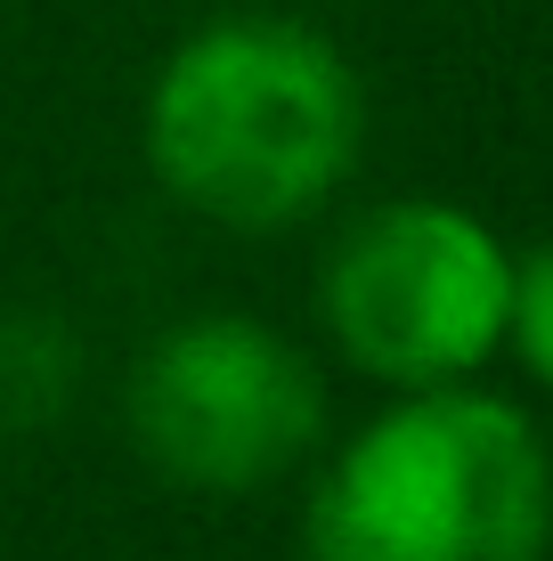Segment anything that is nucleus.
I'll return each instance as SVG.
<instances>
[{"label": "nucleus", "mask_w": 553, "mask_h": 561, "mask_svg": "<svg viewBox=\"0 0 553 561\" xmlns=\"http://www.w3.org/2000/svg\"><path fill=\"white\" fill-rule=\"evenodd\" d=\"M358 82L301 25H212L147 90L155 180L204 220L285 228L358 163Z\"/></svg>", "instance_id": "f257e3e1"}, {"label": "nucleus", "mask_w": 553, "mask_h": 561, "mask_svg": "<svg viewBox=\"0 0 553 561\" xmlns=\"http://www.w3.org/2000/svg\"><path fill=\"white\" fill-rule=\"evenodd\" d=\"M553 463L521 408L448 391L375 415L318 480L310 561H545Z\"/></svg>", "instance_id": "f03ea898"}, {"label": "nucleus", "mask_w": 553, "mask_h": 561, "mask_svg": "<svg viewBox=\"0 0 553 561\" xmlns=\"http://www.w3.org/2000/svg\"><path fill=\"white\" fill-rule=\"evenodd\" d=\"M512 301V261L472 211L391 204L326 268V318L367 375L399 391L464 375L497 351Z\"/></svg>", "instance_id": "7ed1b4c3"}, {"label": "nucleus", "mask_w": 553, "mask_h": 561, "mask_svg": "<svg viewBox=\"0 0 553 561\" xmlns=\"http://www.w3.org/2000/svg\"><path fill=\"white\" fill-rule=\"evenodd\" d=\"M130 432L187 489H261L318 439V375L261 318H187L130 375Z\"/></svg>", "instance_id": "20e7f679"}, {"label": "nucleus", "mask_w": 553, "mask_h": 561, "mask_svg": "<svg viewBox=\"0 0 553 561\" xmlns=\"http://www.w3.org/2000/svg\"><path fill=\"white\" fill-rule=\"evenodd\" d=\"M73 375H82V351H73L66 318H49V309H9V318H0V439L42 432V423L66 415Z\"/></svg>", "instance_id": "39448f33"}, {"label": "nucleus", "mask_w": 553, "mask_h": 561, "mask_svg": "<svg viewBox=\"0 0 553 561\" xmlns=\"http://www.w3.org/2000/svg\"><path fill=\"white\" fill-rule=\"evenodd\" d=\"M505 334H521L529 366L553 382V253L512 261V301H505Z\"/></svg>", "instance_id": "423d86ee"}]
</instances>
